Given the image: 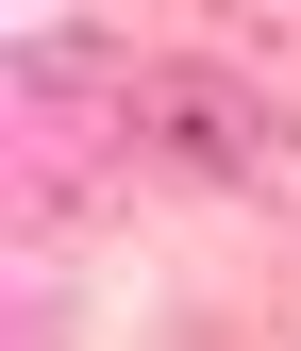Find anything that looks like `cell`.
Segmentation results:
<instances>
[{
  "label": "cell",
  "mask_w": 301,
  "mask_h": 351,
  "mask_svg": "<svg viewBox=\"0 0 301 351\" xmlns=\"http://www.w3.org/2000/svg\"><path fill=\"white\" fill-rule=\"evenodd\" d=\"M151 134L184 167H218V184H251V201H301V134L268 117V84H234V67H167L151 84Z\"/></svg>",
  "instance_id": "1"
}]
</instances>
